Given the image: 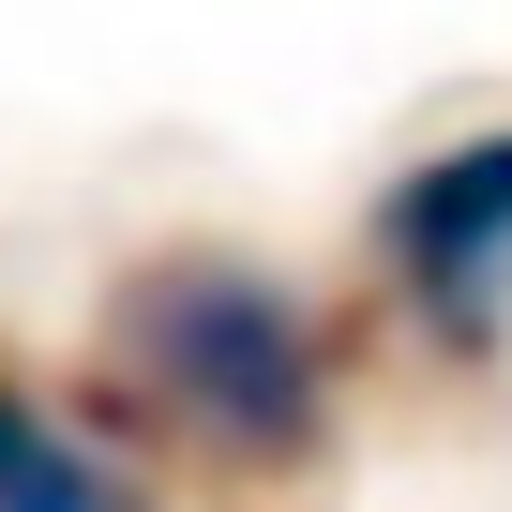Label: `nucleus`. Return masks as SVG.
<instances>
[{"label": "nucleus", "mask_w": 512, "mask_h": 512, "mask_svg": "<svg viewBox=\"0 0 512 512\" xmlns=\"http://www.w3.org/2000/svg\"><path fill=\"white\" fill-rule=\"evenodd\" d=\"M0 512H151L136 467H106L31 377H0Z\"/></svg>", "instance_id": "3"}, {"label": "nucleus", "mask_w": 512, "mask_h": 512, "mask_svg": "<svg viewBox=\"0 0 512 512\" xmlns=\"http://www.w3.org/2000/svg\"><path fill=\"white\" fill-rule=\"evenodd\" d=\"M106 362L121 392L196 437L211 467H302L332 437V347L317 302L272 287L256 256H151V272L106 287Z\"/></svg>", "instance_id": "1"}, {"label": "nucleus", "mask_w": 512, "mask_h": 512, "mask_svg": "<svg viewBox=\"0 0 512 512\" xmlns=\"http://www.w3.org/2000/svg\"><path fill=\"white\" fill-rule=\"evenodd\" d=\"M377 272H392L407 317L452 332V347H482V332L512 317V121L422 151V166L377 196Z\"/></svg>", "instance_id": "2"}]
</instances>
